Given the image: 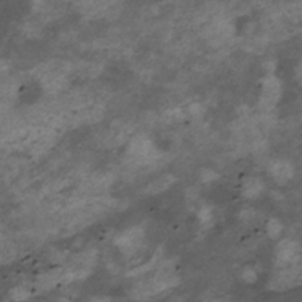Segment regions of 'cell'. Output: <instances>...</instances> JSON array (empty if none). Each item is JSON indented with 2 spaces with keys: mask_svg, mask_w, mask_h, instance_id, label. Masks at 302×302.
Instances as JSON below:
<instances>
[{
  "mask_svg": "<svg viewBox=\"0 0 302 302\" xmlns=\"http://www.w3.org/2000/svg\"><path fill=\"white\" fill-rule=\"evenodd\" d=\"M142 240H143L142 230L131 229L118 238V241H117V246H118L123 252L131 253L135 252V250L139 247V243L142 242Z\"/></svg>",
  "mask_w": 302,
  "mask_h": 302,
  "instance_id": "6da1fadb",
  "label": "cell"
},
{
  "mask_svg": "<svg viewBox=\"0 0 302 302\" xmlns=\"http://www.w3.org/2000/svg\"><path fill=\"white\" fill-rule=\"evenodd\" d=\"M299 246L293 241H282L278 247V257L281 262L289 263L294 262L295 258L299 257Z\"/></svg>",
  "mask_w": 302,
  "mask_h": 302,
  "instance_id": "7a4b0ae2",
  "label": "cell"
},
{
  "mask_svg": "<svg viewBox=\"0 0 302 302\" xmlns=\"http://www.w3.org/2000/svg\"><path fill=\"white\" fill-rule=\"evenodd\" d=\"M270 171H272L273 178L275 180V182L279 184L287 183L294 175V168L287 162L274 163Z\"/></svg>",
  "mask_w": 302,
  "mask_h": 302,
  "instance_id": "3957f363",
  "label": "cell"
},
{
  "mask_svg": "<svg viewBox=\"0 0 302 302\" xmlns=\"http://www.w3.org/2000/svg\"><path fill=\"white\" fill-rule=\"evenodd\" d=\"M263 97L266 102H275L281 90V83L276 77L268 76L263 79Z\"/></svg>",
  "mask_w": 302,
  "mask_h": 302,
  "instance_id": "277c9868",
  "label": "cell"
},
{
  "mask_svg": "<svg viewBox=\"0 0 302 302\" xmlns=\"http://www.w3.org/2000/svg\"><path fill=\"white\" fill-rule=\"evenodd\" d=\"M263 190V183L256 177L247 178L243 186V195L248 198L257 197Z\"/></svg>",
  "mask_w": 302,
  "mask_h": 302,
  "instance_id": "5b68a950",
  "label": "cell"
},
{
  "mask_svg": "<svg viewBox=\"0 0 302 302\" xmlns=\"http://www.w3.org/2000/svg\"><path fill=\"white\" fill-rule=\"evenodd\" d=\"M174 182V178L170 175H165V176L158 178L157 181H155L154 183L150 186V191L151 192H160L165 190L169 186H171V183Z\"/></svg>",
  "mask_w": 302,
  "mask_h": 302,
  "instance_id": "8992f818",
  "label": "cell"
},
{
  "mask_svg": "<svg viewBox=\"0 0 302 302\" xmlns=\"http://www.w3.org/2000/svg\"><path fill=\"white\" fill-rule=\"evenodd\" d=\"M282 223L279 220H276V218H272L268 224H267V234L272 238H278L281 235V232H282Z\"/></svg>",
  "mask_w": 302,
  "mask_h": 302,
  "instance_id": "52a82bcc",
  "label": "cell"
},
{
  "mask_svg": "<svg viewBox=\"0 0 302 302\" xmlns=\"http://www.w3.org/2000/svg\"><path fill=\"white\" fill-rule=\"evenodd\" d=\"M198 220L201 221V223H208L209 221L211 220L212 214H211V209L208 208V207H203V208L200 209L197 214Z\"/></svg>",
  "mask_w": 302,
  "mask_h": 302,
  "instance_id": "ba28073f",
  "label": "cell"
},
{
  "mask_svg": "<svg viewBox=\"0 0 302 302\" xmlns=\"http://www.w3.org/2000/svg\"><path fill=\"white\" fill-rule=\"evenodd\" d=\"M202 180L204 182H211V181H215L218 178V174L217 172H215L214 170H211V169H203L202 171Z\"/></svg>",
  "mask_w": 302,
  "mask_h": 302,
  "instance_id": "9c48e42d",
  "label": "cell"
},
{
  "mask_svg": "<svg viewBox=\"0 0 302 302\" xmlns=\"http://www.w3.org/2000/svg\"><path fill=\"white\" fill-rule=\"evenodd\" d=\"M242 276H243V280L247 281L248 283L255 282V281H256V279H257L256 272H255V270L252 269V268L244 269Z\"/></svg>",
  "mask_w": 302,
  "mask_h": 302,
  "instance_id": "30bf717a",
  "label": "cell"
}]
</instances>
